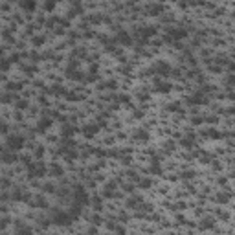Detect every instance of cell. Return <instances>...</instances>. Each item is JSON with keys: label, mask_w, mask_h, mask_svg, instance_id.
I'll return each mask as SVG.
<instances>
[{"label": "cell", "mask_w": 235, "mask_h": 235, "mask_svg": "<svg viewBox=\"0 0 235 235\" xmlns=\"http://www.w3.org/2000/svg\"><path fill=\"white\" fill-rule=\"evenodd\" d=\"M55 4H57V0H48V2L44 4V9H46V11H53Z\"/></svg>", "instance_id": "cell-17"}, {"label": "cell", "mask_w": 235, "mask_h": 235, "mask_svg": "<svg viewBox=\"0 0 235 235\" xmlns=\"http://www.w3.org/2000/svg\"><path fill=\"white\" fill-rule=\"evenodd\" d=\"M33 42H35L37 46H40L42 42H44V37H35V39H33Z\"/></svg>", "instance_id": "cell-27"}, {"label": "cell", "mask_w": 235, "mask_h": 235, "mask_svg": "<svg viewBox=\"0 0 235 235\" xmlns=\"http://www.w3.org/2000/svg\"><path fill=\"white\" fill-rule=\"evenodd\" d=\"M178 109H180V105H178V103H173V105H169V106H167V110H171V112H175V110H178Z\"/></svg>", "instance_id": "cell-26"}, {"label": "cell", "mask_w": 235, "mask_h": 235, "mask_svg": "<svg viewBox=\"0 0 235 235\" xmlns=\"http://www.w3.org/2000/svg\"><path fill=\"white\" fill-rule=\"evenodd\" d=\"M20 7H22L24 11H28V13H33L35 7H37V2L35 0H20Z\"/></svg>", "instance_id": "cell-5"}, {"label": "cell", "mask_w": 235, "mask_h": 235, "mask_svg": "<svg viewBox=\"0 0 235 235\" xmlns=\"http://www.w3.org/2000/svg\"><path fill=\"white\" fill-rule=\"evenodd\" d=\"M153 72H158L160 76H169L171 66L167 65V62H158V65H156V68H153Z\"/></svg>", "instance_id": "cell-8"}, {"label": "cell", "mask_w": 235, "mask_h": 235, "mask_svg": "<svg viewBox=\"0 0 235 235\" xmlns=\"http://www.w3.org/2000/svg\"><path fill=\"white\" fill-rule=\"evenodd\" d=\"M147 138H149V132H147V131H142V129H140V131L134 132V140H138V142H145Z\"/></svg>", "instance_id": "cell-13"}, {"label": "cell", "mask_w": 235, "mask_h": 235, "mask_svg": "<svg viewBox=\"0 0 235 235\" xmlns=\"http://www.w3.org/2000/svg\"><path fill=\"white\" fill-rule=\"evenodd\" d=\"M51 127V120L50 117H42V120L39 121V125H37V131L39 132H44V131H48Z\"/></svg>", "instance_id": "cell-10"}, {"label": "cell", "mask_w": 235, "mask_h": 235, "mask_svg": "<svg viewBox=\"0 0 235 235\" xmlns=\"http://www.w3.org/2000/svg\"><path fill=\"white\" fill-rule=\"evenodd\" d=\"M206 120H204V117H200V116H197V117H193V120H191V123H193V125H200V123H204Z\"/></svg>", "instance_id": "cell-24"}, {"label": "cell", "mask_w": 235, "mask_h": 235, "mask_svg": "<svg viewBox=\"0 0 235 235\" xmlns=\"http://www.w3.org/2000/svg\"><path fill=\"white\" fill-rule=\"evenodd\" d=\"M228 70H230L231 73H235V62H231V61H228Z\"/></svg>", "instance_id": "cell-28"}, {"label": "cell", "mask_w": 235, "mask_h": 235, "mask_svg": "<svg viewBox=\"0 0 235 235\" xmlns=\"http://www.w3.org/2000/svg\"><path fill=\"white\" fill-rule=\"evenodd\" d=\"M98 131H99V127H98V125H87V127L83 129V134L87 136V138H92Z\"/></svg>", "instance_id": "cell-11"}, {"label": "cell", "mask_w": 235, "mask_h": 235, "mask_svg": "<svg viewBox=\"0 0 235 235\" xmlns=\"http://www.w3.org/2000/svg\"><path fill=\"white\" fill-rule=\"evenodd\" d=\"M204 136H206V138H211V140H220V138H224L226 134H222V132H219V131H215V129H209L208 132H204Z\"/></svg>", "instance_id": "cell-12"}, {"label": "cell", "mask_w": 235, "mask_h": 235, "mask_svg": "<svg viewBox=\"0 0 235 235\" xmlns=\"http://www.w3.org/2000/svg\"><path fill=\"white\" fill-rule=\"evenodd\" d=\"M24 136H20V134H15V136H9V140H7V145L9 149H13V151H18V149H22L24 147Z\"/></svg>", "instance_id": "cell-1"}, {"label": "cell", "mask_w": 235, "mask_h": 235, "mask_svg": "<svg viewBox=\"0 0 235 235\" xmlns=\"http://www.w3.org/2000/svg\"><path fill=\"white\" fill-rule=\"evenodd\" d=\"M140 187H142V189L151 187V180H149V178H143V180H140Z\"/></svg>", "instance_id": "cell-20"}, {"label": "cell", "mask_w": 235, "mask_h": 235, "mask_svg": "<svg viewBox=\"0 0 235 235\" xmlns=\"http://www.w3.org/2000/svg\"><path fill=\"white\" fill-rule=\"evenodd\" d=\"M202 228H213V222L211 220H208V222L204 220V222H202Z\"/></svg>", "instance_id": "cell-30"}, {"label": "cell", "mask_w": 235, "mask_h": 235, "mask_svg": "<svg viewBox=\"0 0 235 235\" xmlns=\"http://www.w3.org/2000/svg\"><path fill=\"white\" fill-rule=\"evenodd\" d=\"M76 132H77L76 127H66V129H65V136H72V134H76Z\"/></svg>", "instance_id": "cell-21"}, {"label": "cell", "mask_w": 235, "mask_h": 235, "mask_svg": "<svg viewBox=\"0 0 235 235\" xmlns=\"http://www.w3.org/2000/svg\"><path fill=\"white\" fill-rule=\"evenodd\" d=\"M53 220H55L57 224H62V226H66V224H70L72 217L66 215V213H62V211H57L55 215H53Z\"/></svg>", "instance_id": "cell-4"}, {"label": "cell", "mask_w": 235, "mask_h": 235, "mask_svg": "<svg viewBox=\"0 0 235 235\" xmlns=\"http://www.w3.org/2000/svg\"><path fill=\"white\" fill-rule=\"evenodd\" d=\"M154 83H156V92L158 94H169L171 88H173V87H171V83H160V79H156Z\"/></svg>", "instance_id": "cell-6"}, {"label": "cell", "mask_w": 235, "mask_h": 235, "mask_svg": "<svg viewBox=\"0 0 235 235\" xmlns=\"http://www.w3.org/2000/svg\"><path fill=\"white\" fill-rule=\"evenodd\" d=\"M66 98H68V99H79L76 94H66Z\"/></svg>", "instance_id": "cell-34"}, {"label": "cell", "mask_w": 235, "mask_h": 235, "mask_svg": "<svg viewBox=\"0 0 235 235\" xmlns=\"http://www.w3.org/2000/svg\"><path fill=\"white\" fill-rule=\"evenodd\" d=\"M217 200L220 202V204H226V202L230 200V195H228V193H220V195L217 197Z\"/></svg>", "instance_id": "cell-19"}, {"label": "cell", "mask_w": 235, "mask_h": 235, "mask_svg": "<svg viewBox=\"0 0 235 235\" xmlns=\"http://www.w3.org/2000/svg\"><path fill=\"white\" fill-rule=\"evenodd\" d=\"M169 37L173 40L186 39L187 37V29H184V28H173V29H169Z\"/></svg>", "instance_id": "cell-3"}, {"label": "cell", "mask_w": 235, "mask_h": 235, "mask_svg": "<svg viewBox=\"0 0 235 235\" xmlns=\"http://www.w3.org/2000/svg\"><path fill=\"white\" fill-rule=\"evenodd\" d=\"M116 40H117V44H123V46H131V44H132V37L129 35V31H127V29L117 31Z\"/></svg>", "instance_id": "cell-2"}, {"label": "cell", "mask_w": 235, "mask_h": 235, "mask_svg": "<svg viewBox=\"0 0 235 235\" xmlns=\"http://www.w3.org/2000/svg\"><path fill=\"white\" fill-rule=\"evenodd\" d=\"M76 198L81 200V202H88V197H87V193H84V189H83L81 186H79L77 191H76Z\"/></svg>", "instance_id": "cell-14"}, {"label": "cell", "mask_w": 235, "mask_h": 235, "mask_svg": "<svg viewBox=\"0 0 235 235\" xmlns=\"http://www.w3.org/2000/svg\"><path fill=\"white\" fill-rule=\"evenodd\" d=\"M219 217L220 219H228V213L226 211H219Z\"/></svg>", "instance_id": "cell-33"}, {"label": "cell", "mask_w": 235, "mask_h": 235, "mask_svg": "<svg viewBox=\"0 0 235 235\" xmlns=\"http://www.w3.org/2000/svg\"><path fill=\"white\" fill-rule=\"evenodd\" d=\"M162 11H164L162 6H153V7H149V13H153V15H158V13H162Z\"/></svg>", "instance_id": "cell-18"}, {"label": "cell", "mask_w": 235, "mask_h": 235, "mask_svg": "<svg viewBox=\"0 0 235 235\" xmlns=\"http://www.w3.org/2000/svg\"><path fill=\"white\" fill-rule=\"evenodd\" d=\"M42 153H44V149H42V147H39V149H37V151H35V154H37L39 158L42 156Z\"/></svg>", "instance_id": "cell-32"}, {"label": "cell", "mask_w": 235, "mask_h": 235, "mask_svg": "<svg viewBox=\"0 0 235 235\" xmlns=\"http://www.w3.org/2000/svg\"><path fill=\"white\" fill-rule=\"evenodd\" d=\"M206 121H209V123H217V117H215V116H209V117H206Z\"/></svg>", "instance_id": "cell-31"}, {"label": "cell", "mask_w": 235, "mask_h": 235, "mask_svg": "<svg viewBox=\"0 0 235 235\" xmlns=\"http://www.w3.org/2000/svg\"><path fill=\"white\" fill-rule=\"evenodd\" d=\"M51 173L59 176V175H62V169H61L59 165H55V164H53V165H51Z\"/></svg>", "instance_id": "cell-23"}, {"label": "cell", "mask_w": 235, "mask_h": 235, "mask_svg": "<svg viewBox=\"0 0 235 235\" xmlns=\"http://www.w3.org/2000/svg\"><path fill=\"white\" fill-rule=\"evenodd\" d=\"M51 92H53V94H57V95H65V94H66V90L62 88V87H55Z\"/></svg>", "instance_id": "cell-22"}, {"label": "cell", "mask_w": 235, "mask_h": 235, "mask_svg": "<svg viewBox=\"0 0 235 235\" xmlns=\"http://www.w3.org/2000/svg\"><path fill=\"white\" fill-rule=\"evenodd\" d=\"M187 103H191V105H204L206 99H204V95H202L200 92H197V94H193V95L187 98Z\"/></svg>", "instance_id": "cell-7"}, {"label": "cell", "mask_w": 235, "mask_h": 235, "mask_svg": "<svg viewBox=\"0 0 235 235\" xmlns=\"http://www.w3.org/2000/svg\"><path fill=\"white\" fill-rule=\"evenodd\" d=\"M180 145L186 147V149L195 147V134H187L186 138H182V140H180Z\"/></svg>", "instance_id": "cell-9"}, {"label": "cell", "mask_w": 235, "mask_h": 235, "mask_svg": "<svg viewBox=\"0 0 235 235\" xmlns=\"http://www.w3.org/2000/svg\"><path fill=\"white\" fill-rule=\"evenodd\" d=\"M195 173H193V171H191V173H189V171H187V173H184V178H191V176H193Z\"/></svg>", "instance_id": "cell-35"}, {"label": "cell", "mask_w": 235, "mask_h": 235, "mask_svg": "<svg viewBox=\"0 0 235 235\" xmlns=\"http://www.w3.org/2000/svg\"><path fill=\"white\" fill-rule=\"evenodd\" d=\"M140 33H142L143 37H153V35L156 33V29L149 26V28H142V31H140Z\"/></svg>", "instance_id": "cell-15"}, {"label": "cell", "mask_w": 235, "mask_h": 235, "mask_svg": "<svg viewBox=\"0 0 235 235\" xmlns=\"http://www.w3.org/2000/svg\"><path fill=\"white\" fill-rule=\"evenodd\" d=\"M226 81H228V84H235V76H233V73H230Z\"/></svg>", "instance_id": "cell-29"}, {"label": "cell", "mask_w": 235, "mask_h": 235, "mask_svg": "<svg viewBox=\"0 0 235 235\" xmlns=\"http://www.w3.org/2000/svg\"><path fill=\"white\" fill-rule=\"evenodd\" d=\"M117 101H121V103H129V101H131V98L123 94V95H120V98H117Z\"/></svg>", "instance_id": "cell-25"}, {"label": "cell", "mask_w": 235, "mask_h": 235, "mask_svg": "<svg viewBox=\"0 0 235 235\" xmlns=\"http://www.w3.org/2000/svg\"><path fill=\"white\" fill-rule=\"evenodd\" d=\"M151 173H153V175H162V167H160L158 160H154V162H153V165H151Z\"/></svg>", "instance_id": "cell-16"}]
</instances>
